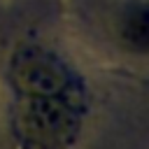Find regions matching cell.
Wrapping results in <instances>:
<instances>
[{
  "mask_svg": "<svg viewBox=\"0 0 149 149\" xmlns=\"http://www.w3.org/2000/svg\"><path fill=\"white\" fill-rule=\"evenodd\" d=\"M123 40L133 49H147V12H133L123 23Z\"/></svg>",
  "mask_w": 149,
  "mask_h": 149,
  "instance_id": "3",
  "label": "cell"
},
{
  "mask_svg": "<svg viewBox=\"0 0 149 149\" xmlns=\"http://www.w3.org/2000/svg\"><path fill=\"white\" fill-rule=\"evenodd\" d=\"M79 126L74 98H21L14 112V130L33 149L65 147Z\"/></svg>",
  "mask_w": 149,
  "mask_h": 149,
  "instance_id": "1",
  "label": "cell"
},
{
  "mask_svg": "<svg viewBox=\"0 0 149 149\" xmlns=\"http://www.w3.org/2000/svg\"><path fill=\"white\" fill-rule=\"evenodd\" d=\"M9 79L21 98H74L65 65L40 49H21L12 61Z\"/></svg>",
  "mask_w": 149,
  "mask_h": 149,
  "instance_id": "2",
  "label": "cell"
}]
</instances>
